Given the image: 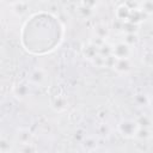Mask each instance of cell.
<instances>
[{
	"label": "cell",
	"mask_w": 153,
	"mask_h": 153,
	"mask_svg": "<svg viewBox=\"0 0 153 153\" xmlns=\"http://www.w3.org/2000/svg\"><path fill=\"white\" fill-rule=\"evenodd\" d=\"M116 72L118 73H127L130 71L131 68V62L129 60V57H126V59H116V62L112 67Z\"/></svg>",
	"instance_id": "3"
},
{
	"label": "cell",
	"mask_w": 153,
	"mask_h": 153,
	"mask_svg": "<svg viewBox=\"0 0 153 153\" xmlns=\"http://www.w3.org/2000/svg\"><path fill=\"white\" fill-rule=\"evenodd\" d=\"M97 2H98L97 0H81V5L87 8H91V10H93L96 7Z\"/></svg>",
	"instance_id": "19"
},
{
	"label": "cell",
	"mask_w": 153,
	"mask_h": 153,
	"mask_svg": "<svg viewBox=\"0 0 153 153\" xmlns=\"http://www.w3.org/2000/svg\"><path fill=\"white\" fill-rule=\"evenodd\" d=\"M142 61L145 62L146 66H148V67H153V53H149V51L146 53V54L143 55Z\"/></svg>",
	"instance_id": "18"
},
{
	"label": "cell",
	"mask_w": 153,
	"mask_h": 153,
	"mask_svg": "<svg viewBox=\"0 0 153 153\" xmlns=\"http://www.w3.org/2000/svg\"><path fill=\"white\" fill-rule=\"evenodd\" d=\"M136 122H137L139 127H143V128H149V127L152 126V120H151V117H148V116H146V115L139 117V118L136 120Z\"/></svg>",
	"instance_id": "14"
},
{
	"label": "cell",
	"mask_w": 153,
	"mask_h": 153,
	"mask_svg": "<svg viewBox=\"0 0 153 153\" xmlns=\"http://www.w3.org/2000/svg\"><path fill=\"white\" fill-rule=\"evenodd\" d=\"M131 50H130V45H128L126 42H120L117 44H115L112 47V55L116 59H126L129 57Z\"/></svg>",
	"instance_id": "2"
},
{
	"label": "cell",
	"mask_w": 153,
	"mask_h": 153,
	"mask_svg": "<svg viewBox=\"0 0 153 153\" xmlns=\"http://www.w3.org/2000/svg\"><path fill=\"white\" fill-rule=\"evenodd\" d=\"M147 14L141 10V8H131V11H130V14H129V18H128V20L127 22H130V23H133V24H140L142 20H145V17H146Z\"/></svg>",
	"instance_id": "5"
},
{
	"label": "cell",
	"mask_w": 153,
	"mask_h": 153,
	"mask_svg": "<svg viewBox=\"0 0 153 153\" xmlns=\"http://www.w3.org/2000/svg\"><path fill=\"white\" fill-rule=\"evenodd\" d=\"M17 139L22 145L23 143H29L30 140H31V133L27 129H19L18 134H17Z\"/></svg>",
	"instance_id": "9"
},
{
	"label": "cell",
	"mask_w": 153,
	"mask_h": 153,
	"mask_svg": "<svg viewBox=\"0 0 153 153\" xmlns=\"http://www.w3.org/2000/svg\"><path fill=\"white\" fill-rule=\"evenodd\" d=\"M66 105H67V102H66L65 97H62V96H56L51 100V106L56 111H63L66 109Z\"/></svg>",
	"instance_id": "8"
},
{
	"label": "cell",
	"mask_w": 153,
	"mask_h": 153,
	"mask_svg": "<svg viewBox=\"0 0 153 153\" xmlns=\"http://www.w3.org/2000/svg\"><path fill=\"white\" fill-rule=\"evenodd\" d=\"M139 129V124L136 121L131 120H122L118 124V131L122 136L127 139H131L136 136V131Z\"/></svg>",
	"instance_id": "1"
},
{
	"label": "cell",
	"mask_w": 153,
	"mask_h": 153,
	"mask_svg": "<svg viewBox=\"0 0 153 153\" xmlns=\"http://www.w3.org/2000/svg\"><path fill=\"white\" fill-rule=\"evenodd\" d=\"M4 1H6L8 5H11V6H13L14 4H17V2H19V1H22V0H4Z\"/></svg>",
	"instance_id": "23"
},
{
	"label": "cell",
	"mask_w": 153,
	"mask_h": 153,
	"mask_svg": "<svg viewBox=\"0 0 153 153\" xmlns=\"http://www.w3.org/2000/svg\"><path fill=\"white\" fill-rule=\"evenodd\" d=\"M135 137H139V139H148V137H151L149 128L139 127V129H137V131H136V136H135Z\"/></svg>",
	"instance_id": "16"
},
{
	"label": "cell",
	"mask_w": 153,
	"mask_h": 153,
	"mask_svg": "<svg viewBox=\"0 0 153 153\" xmlns=\"http://www.w3.org/2000/svg\"><path fill=\"white\" fill-rule=\"evenodd\" d=\"M20 151L22 152H33V151H36V147L35 146H32V143H23V147L20 148Z\"/></svg>",
	"instance_id": "20"
},
{
	"label": "cell",
	"mask_w": 153,
	"mask_h": 153,
	"mask_svg": "<svg viewBox=\"0 0 153 153\" xmlns=\"http://www.w3.org/2000/svg\"><path fill=\"white\" fill-rule=\"evenodd\" d=\"M79 12L80 13H82V17H88L91 13H92V10L91 8H87V7H85V6H80V8H79Z\"/></svg>",
	"instance_id": "21"
},
{
	"label": "cell",
	"mask_w": 153,
	"mask_h": 153,
	"mask_svg": "<svg viewBox=\"0 0 153 153\" xmlns=\"http://www.w3.org/2000/svg\"><path fill=\"white\" fill-rule=\"evenodd\" d=\"M94 35L100 37V38H103V39H106V37L109 35V29L106 27V25L99 24V25H97L94 27Z\"/></svg>",
	"instance_id": "10"
},
{
	"label": "cell",
	"mask_w": 153,
	"mask_h": 153,
	"mask_svg": "<svg viewBox=\"0 0 153 153\" xmlns=\"http://www.w3.org/2000/svg\"><path fill=\"white\" fill-rule=\"evenodd\" d=\"M136 24H133L130 22H123V25H122V29L123 31H126L127 33H133L135 32L136 33Z\"/></svg>",
	"instance_id": "17"
},
{
	"label": "cell",
	"mask_w": 153,
	"mask_h": 153,
	"mask_svg": "<svg viewBox=\"0 0 153 153\" xmlns=\"http://www.w3.org/2000/svg\"><path fill=\"white\" fill-rule=\"evenodd\" d=\"M45 72L42 68H36L31 74H30V82L33 85H42L45 81Z\"/></svg>",
	"instance_id": "4"
},
{
	"label": "cell",
	"mask_w": 153,
	"mask_h": 153,
	"mask_svg": "<svg viewBox=\"0 0 153 153\" xmlns=\"http://www.w3.org/2000/svg\"><path fill=\"white\" fill-rule=\"evenodd\" d=\"M82 54H84V56L87 57L88 60H92L93 57H96V56L99 54V48L90 42V44H87V45H85V47L82 48Z\"/></svg>",
	"instance_id": "7"
},
{
	"label": "cell",
	"mask_w": 153,
	"mask_h": 153,
	"mask_svg": "<svg viewBox=\"0 0 153 153\" xmlns=\"http://www.w3.org/2000/svg\"><path fill=\"white\" fill-rule=\"evenodd\" d=\"M13 92H14L16 96L23 98L29 93V87L26 85H24V84H18V85H16L13 87Z\"/></svg>",
	"instance_id": "11"
},
{
	"label": "cell",
	"mask_w": 153,
	"mask_h": 153,
	"mask_svg": "<svg viewBox=\"0 0 153 153\" xmlns=\"http://www.w3.org/2000/svg\"><path fill=\"white\" fill-rule=\"evenodd\" d=\"M124 42L128 44V45H135L137 42H139V38H137V35L135 32L133 33H127L126 37H124Z\"/></svg>",
	"instance_id": "15"
},
{
	"label": "cell",
	"mask_w": 153,
	"mask_h": 153,
	"mask_svg": "<svg viewBox=\"0 0 153 153\" xmlns=\"http://www.w3.org/2000/svg\"><path fill=\"white\" fill-rule=\"evenodd\" d=\"M136 100L140 103V104H147L148 103V100H149V98H147V97H145V96H142V94H139V96H136Z\"/></svg>",
	"instance_id": "22"
},
{
	"label": "cell",
	"mask_w": 153,
	"mask_h": 153,
	"mask_svg": "<svg viewBox=\"0 0 153 153\" xmlns=\"http://www.w3.org/2000/svg\"><path fill=\"white\" fill-rule=\"evenodd\" d=\"M12 7H13V12L16 14H18V16H22L27 11V4L25 1H23V0L17 2V4H14Z\"/></svg>",
	"instance_id": "12"
},
{
	"label": "cell",
	"mask_w": 153,
	"mask_h": 153,
	"mask_svg": "<svg viewBox=\"0 0 153 153\" xmlns=\"http://www.w3.org/2000/svg\"><path fill=\"white\" fill-rule=\"evenodd\" d=\"M148 104H149V105H151V108L153 109V98H151V99L148 100Z\"/></svg>",
	"instance_id": "24"
},
{
	"label": "cell",
	"mask_w": 153,
	"mask_h": 153,
	"mask_svg": "<svg viewBox=\"0 0 153 153\" xmlns=\"http://www.w3.org/2000/svg\"><path fill=\"white\" fill-rule=\"evenodd\" d=\"M141 10L148 16L153 14V0H143L141 5Z\"/></svg>",
	"instance_id": "13"
},
{
	"label": "cell",
	"mask_w": 153,
	"mask_h": 153,
	"mask_svg": "<svg viewBox=\"0 0 153 153\" xmlns=\"http://www.w3.org/2000/svg\"><path fill=\"white\" fill-rule=\"evenodd\" d=\"M130 11H131V8H130L129 6H127V5H124V4L120 5V6L116 8V11H115L116 19H118V20H121V22H127L128 18H129Z\"/></svg>",
	"instance_id": "6"
}]
</instances>
